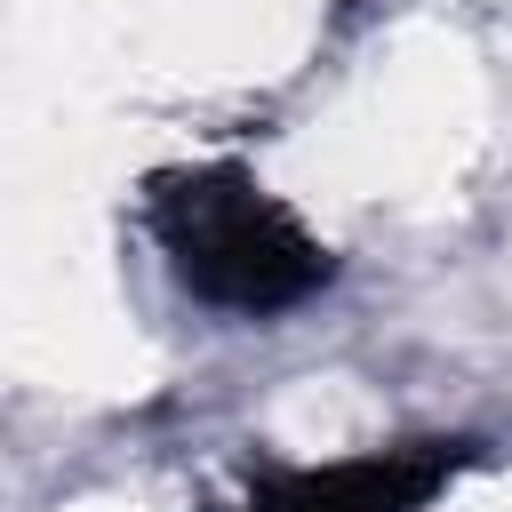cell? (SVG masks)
<instances>
[{"label":"cell","mask_w":512,"mask_h":512,"mask_svg":"<svg viewBox=\"0 0 512 512\" xmlns=\"http://www.w3.org/2000/svg\"><path fill=\"white\" fill-rule=\"evenodd\" d=\"M152 224H160V248L176 256V280L224 312H280L328 280L320 240H304V224L232 168L168 176L152 200Z\"/></svg>","instance_id":"obj_1"},{"label":"cell","mask_w":512,"mask_h":512,"mask_svg":"<svg viewBox=\"0 0 512 512\" xmlns=\"http://www.w3.org/2000/svg\"><path fill=\"white\" fill-rule=\"evenodd\" d=\"M456 464H464L456 440L376 448V456H352V464H328V472H280L240 512H416Z\"/></svg>","instance_id":"obj_2"}]
</instances>
